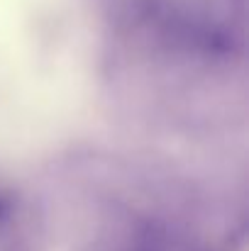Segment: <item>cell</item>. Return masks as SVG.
Wrapping results in <instances>:
<instances>
[{
	"label": "cell",
	"mask_w": 249,
	"mask_h": 251,
	"mask_svg": "<svg viewBox=\"0 0 249 251\" xmlns=\"http://www.w3.org/2000/svg\"><path fill=\"white\" fill-rule=\"evenodd\" d=\"M29 207L32 205L20 193L0 185V251L39 249L42 229Z\"/></svg>",
	"instance_id": "6da1fadb"
}]
</instances>
